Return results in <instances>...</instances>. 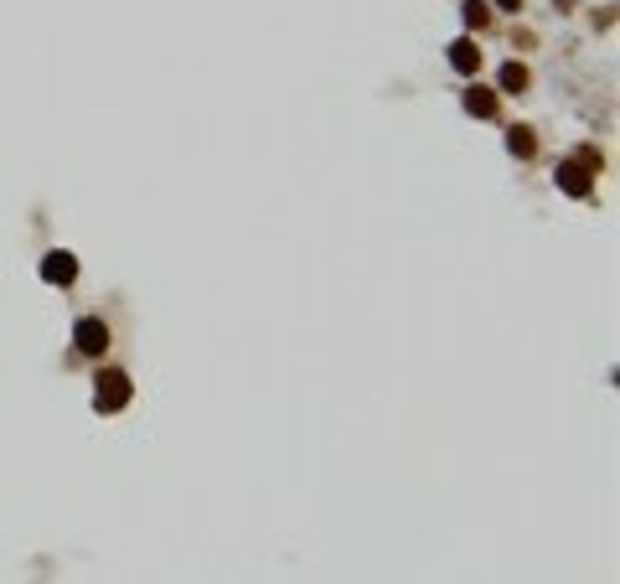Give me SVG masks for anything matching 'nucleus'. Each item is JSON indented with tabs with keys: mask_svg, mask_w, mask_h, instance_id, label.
<instances>
[{
	"mask_svg": "<svg viewBox=\"0 0 620 584\" xmlns=\"http://www.w3.org/2000/svg\"><path fill=\"white\" fill-rule=\"evenodd\" d=\"M507 150H512V156H522V161H533V156H538L533 125H512V130H507Z\"/></svg>",
	"mask_w": 620,
	"mask_h": 584,
	"instance_id": "nucleus-7",
	"label": "nucleus"
},
{
	"mask_svg": "<svg viewBox=\"0 0 620 584\" xmlns=\"http://www.w3.org/2000/svg\"><path fill=\"white\" fill-rule=\"evenodd\" d=\"M42 280H47V285H73V280H78V259L62 254V249H52V254L42 259Z\"/></svg>",
	"mask_w": 620,
	"mask_h": 584,
	"instance_id": "nucleus-5",
	"label": "nucleus"
},
{
	"mask_svg": "<svg viewBox=\"0 0 620 584\" xmlns=\"http://www.w3.org/2000/svg\"><path fill=\"white\" fill-rule=\"evenodd\" d=\"M496 6H502V11H522V0H496Z\"/></svg>",
	"mask_w": 620,
	"mask_h": 584,
	"instance_id": "nucleus-10",
	"label": "nucleus"
},
{
	"mask_svg": "<svg viewBox=\"0 0 620 584\" xmlns=\"http://www.w3.org/2000/svg\"><path fill=\"white\" fill-rule=\"evenodd\" d=\"M553 6H558V11H574V0H553Z\"/></svg>",
	"mask_w": 620,
	"mask_h": 584,
	"instance_id": "nucleus-11",
	"label": "nucleus"
},
{
	"mask_svg": "<svg viewBox=\"0 0 620 584\" xmlns=\"http://www.w3.org/2000/svg\"><path fill=\"white\" fill-rule=\"evenodd\" d=\"M460 11H465V26H476V32H481V26L491 21V6H486V0H465Z\"/></svg>",
	"mask_w": 620,
	"mask_h": 584,
	"instance_id": "nucleus-9",
	"label": "nucleus"
},
{
	"mask_svg": "<svg viewBox=\"0 0 620 584\" xmlns=\"http://www.w3.org/2000/svg\"><path fill=\"white\" fill-rule=\"evenodd\" d=\"M450 68L460 73V78H476V68H481V47L471 42V37H460V42H450Z\"/></svg>",
	"mask_w": 620,
	"mask_h": 584,
	"instance_id": "nucleus-6",
	"label": "nucleus"
},
{
	"mask_svg": "<svg viewBox=\"0 0 620 584\" xmlns=\"http://www.w3.org/2000/svg\"><path fill=\"white\" fill-rule=\"evenodd\" d=\"M73 352L99 362V357L109 352V321H104V316H83V321L73 326Z\"/></svg>",
	"mask_w": 620,
	"mask_h": 584,
	"instance_id": "nucleus-3",
	"label": "nucleus"
},
{
	"mask_svg": "<svg viewBox=\"0 0 620 584\" xmlns=\"http://www.w3.org/2000/svg\"><path fill=\"white\" fill-rule=\"evenodd\" d=\"M595 176H600V150L595 145H579L569 161H558L553 166V181H558V192H569V197H589L595 192Z\"/></svg>",
	"mask_w": 620,
	"mask_h": 584,
	"instance_id": "nucleus-1",
	"label": "nucleus"
},
{
	"mask_svg": "<svg viewBox=\"0 0 620 584\" xmlns=\"http://www.w3.org/2000/svg\"><path fill=\"white\" fill-rule=\"evenodd\" d=\"M465 114H476V119H496V109H502V99H496V88H486V83H471L465 88Z\"/></svg>",
	"mask_w": 620,
	"mask_h": 584,
	"instance_id": "nucleus-4",
	"label": "nucleus"
},
{
	"mask_svg": "<svg viewBox=\"0 0 620 584\" xmlns=\"http://www.w3.org/2000/svg\"><path fill=\"white\" fill-rule=\"evenodd\" d=\"M527 83H533V78H527L522 63H507L502 68V94H527Z\"/></svg>",
	"mask_w": 620,
	"mask_h": 584,
	"instance_id": "nucleus-8",
	"label": "nucleus"
},
{
	"mask_svg": "<svg viewBox=\"0 0 620 584\" xmlns=\"http://www.w3.org/2000/svg\"><path fill=\"white\" fill-rule=\"evenodd\" d=\"M130 398H135V383H130V373H119V367H104V373L93 378V404H99V414H119Z\"/></svg>",
	"mask_w": 620,
	"mask_h": 584,
	"instance_id": "nucleus-2",
	"label": "nucleus"
}]
</instances>
